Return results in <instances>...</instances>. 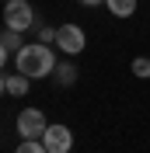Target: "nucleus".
<instances>
[{"label": "nucleus", "instance_id": "f257e3e1", "mask_svg": "<svg viewBox=\"0 0 150 153\" xmlns=\"http://www.w3.org/2000/svg\"><path fill=\"white\" fill-rule=\"evenodd\" d=\"M18 73H25L28 80H42V76H52L56 70V52L46 45V42H32V45L18 49Z\"/></svg>", "mask_w": 150, "mask_h": 153}, {"label": "nucleus", "instance_id": "f03ea898", "mask_svg": "<svg viewBox=\"0 0 150 153\" xmlns=\"http://www.w3.org/2000/svg\"><path fill=\"white\" fill-rule=\"evenodd\" d=\"M4 25L14 31H28L35 25V10H32L28 0H7V7H4Z\"/></svg>", "mask_w": 150, "mask_h": 153}, {"label": "nucleus", "instance_id": "7ed1b4c3", "mask_svg": "<svg viewBox=\"0 0 150 153\" xmlns=\"http://www.w3.org/2000/svg\"><path fill=\"white\" fill-rule=\"evenodd\" d=\"M46 129H49V122H46V115L38 111V108H25V111L18 115V132H21V139H42Z\"/></svg>", "mask_w": 150, "mask_h": 153}, {"label": "nucleus", "instance_id": "20e7f679", "mask_svg": "<svg viewBox=\"0 0 150 153\" xmlns=\"http://www.w3.org/2000/svg\"><path fill=\"white\" fill-rule=\"evenodd\" d=\"M56 45L63 49L66 56H77V52H84L87 35H84L80 25H63V28H56Z\"/></svg>", "mask_w": 150, "mask_h": 153}, {"label": "nucleus", "instance_id": "39448f33", "mask_svg": "<svg viewBox=\"0 0 150 153\" xmlns=\"http://www.w3.org/2000/svg\"><path fill=\"white\" fill-rule=\"evenodd\" d=\"M42 143H46L49 153H70L74 150V132H70L63 122H52L46 132H42Z\"/></svg>", "mask_w": 150, "mask_h": 153}, {"label": "nucleus", "instance_id": "423d86ee", "mask_svg": "<svg viewBox=\"0 0 150 153\" xmlns=\"http://www.w3.org/2000/svg\"><path fill=\"white\" fill-rule=\"evenodd\" d=\"M105 7L112 10L115 18H133L136 14V0H105Z\"/></svg>", "mask_w": 150, "mask_h": 153}, {"label": "nucleus", "instance_id": "0eeeda50", "mask_svg": "<svg viewBox=\"0 0 150 153\" xmlns=\"http://www.w3.org/2000/svg\"><path fill=\"white\" fill-rule=\"evenodd\" d=\"M0 45L7 49V52H18L25 42H21V35H18L14 28H7V25H4V31H0Z\"/></svg>", "mask_w": 150, "mask_h": 153}, {"label": "nucleus", "instance_id": "6e6552de", "mask_svg": "<svg viewBox=\"0 0 150 153\" xmlns=\"http://www.w3.org/2000/svg\"><path fill=\"white\" fill-rule=\"evenodd\" d=\"M52 76H56V80H59V84H74V80H77V66H74V63H56V70H52Z\"/></svg>", "mask_w": 150, "mask_h": 153}, {"label": "nucleus", "instance_id": "1a4fd4ad", "mask_svg": "<svg viewBox=\"0 0 150 153\" xmlns=\"http://www.w3.org/2000/svg\"><path fill=\"white\" fill-rule=\"evenodd\" d=\"M7 94H14V97L28 94V76H25V73H14V76H7Z\"/></svg>", "mask_w": 150, "mask_h": 153}, {"label": "nucleus", "instance_id": "9d476101", "mask_svg": "<svg viewBox=\"0 0 150 153\" xmlns=\"http://www.w3.org/2000/svg\"><path fill=\"white\" fill-rule=\"evenodd\" d=\"M14 153H49V150H46V143H42V139H25Z\"/></svg>", "mask_w": 150, "mask_h": 153}, {"label": "nucleus", "instance_id": "9b49d317", "mask_svg": "<svg viewBox=\"0 0 150 153\" xmlns=\"http://www.w3.org/2000/svg\"><path fill=\"white\" fill-rule=\"evenodd\" d=\"M133 73L147 80V76H150V59L147 56H136V59H133Z\"/></svg>", "mask_w": 150, "mask_h": 153}, {"label": "nucleus", "instance_id": "f8f14e48", "mask_svg": "<svg viewBox=\"0 0 150 153\" xmlns=\"http://www.w3.org/2000/svg\"><path fill=\"white\" fill-rule=\"evenodd\" d=\"M38 42H56V28H49V25H42V28H38Z\"/></svg>", "mask_w": 150, "mask_h": 153}, {"label": "nucleus", "instance_id": "ddd939ff", "mask_svg": "<svg viewBox=\"0 0 150 153\" xmlns=\"http://www.w3.org/2000/svg\"><path fill=\"white\" fill-rule=\"evenodd\" d=\"M4 63H7V49L0 45V70H4Z\"/></svg>", "mask_w": 150, "mask_h": 153}, {"label": "nucleus", "instance_id": "4468645a", "mask_svg": "<svg viewBox=\"0 0 150 153\" xmlns=\"http://www.w3.org/2000/svg\"><path fill=\"white\" fill-rule=\"evenodd\" d=\"M84 7H98V4H105V0H80Z\"/></svg>", "mask_w": 150, "mask_h": 153}, {"label": "nucleus", "instance_id": "2eb2a0df", "mask_svg": "<svg viewBox=\"0 0 150 153\" xmlns=\"http://www.w3.org/2000/svg\"><path fill=\"white\" fill-rule=\"evenodd\" d=\"M4 91H7V76H0V94H4Z\"/></svg>", "mask_w": 150, "mask_h": 153}]
</instances>
